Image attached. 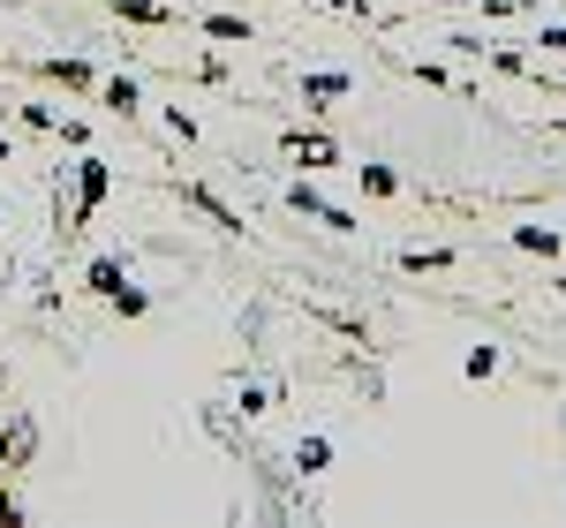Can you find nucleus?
Listing matches in <instances>:
<instances>
[{
	"mask_svg": "<svg viewBox=\"0 0 566 528\" xmlns=\"http://www.w3.org/2000/svg\"><path fill=\"white\" fill-rule=\"evenodd\" d=\"M287 204H295V212H310L317 226H333V234H355V212H340V204H325V197H317L310 181H295V189H287Z\"/></svg>",
	"mask_w": 566,
	"mask_h": 528,
	"instance_id": "obj_1",
	"label": "nucleus"
},
{
	"mask_svg": "<svg viewBox=\"0 0 566 528\" xmlns=\"http://www.w3.org/2000/svg\"><path fill=\"white\" fill-rule=\"evenodd\" d=\"M280 144H287V159H295V167H340V144H333V136H317V129H287L280 136Z\"/></svg>",
	"mask_w": 566,
	"mask_h": 528,
	"instance_id": "obj_2",
	"label": "nucleus"
},
{
	"mask_svg": "<svg viewBox=\"0 0 566 528\" xmlns=\"http://www.w3.org/2000/svg\"><path fill=\"white\" fill-rule=\"evenodd\" d=\"M106 181H114V175H106L98 159H84V167H76V212H69V220H76V226H84L91 212L106 204Z\"/></svg>",
	"mask_w": 566,
	"mask_h": 528,
	"instance_id": "obj_3",
	"label": "nucleus"
},
{
	"mask_svg": "<svg viewBox=\"0 0 566 528\" xmlns=\"http://www.w3.org/2000/svg\"><path fill=\"white\" fill-rule=\"evenodd\" d=\"M181 197H189L197 212H212V226H227V234H242V212H234V204H219V197H212V189H205V181H189Z\"/></svg>",
	"mask_w": 566,
	"mask_h": 528,
	"instance_id": "obj_4",
	"label": "nucleus"
},
{
	"mask_svg": "<svg viewBox=\"0 0 566 528\" xmlns=\"http://www.w3.org/2000/svg\"><path fill=\"white\" fill-rule=\"evenodd\" d=\"M303 98L333 106V98H348V76H340V68H317V76H303Z\"/></svg>",
	"mask_w": 566,
	"mask_h": 528,
	"instance_id": "obj_5",
	"label": "nucleus"
},
{
	"mask_svg": "<svg viewBox=\"0 0 566 528\" xmlns=\"http://www.w3.org/2000/svg\"><path fill=\"white\" fill-rule=\"evenodd\" d=\"M114 8H122V23H144V31H159V23H175V15H167L159 0H114Z\"/></svg>",
	"mask_w": 566,
	"mask_h": 528,
	"instance_id": "obj_6",
	"label": "nucleus"
},
{
	"mask_svg": "<svg viewBox=\"0 0 566 528\" xmlns=\"http://www.w3.org/2000/svg\"><path fill=\"white\" fill-rule=\"evenodd\" d=\"M45 76L69 84V91H91V61H45Z\"/></svg>",
	"mask_w": 566,
	"mask_h": 528,
	"instance_id": "obj_7",
	"label": "nucleus"
},
{
	"mask_svg": "<svg viewBox=\"0 0 566 528\" xmlns=\"http://www.w3.org/2000/svg\"><path fill=\"white\" fill-rule=\"evenodd\" d=\"M514 242H522L528 257H552V250H559V234H552V226H514Z\"/></svg>",
	"mask_w": 566,
	"mask_h": 528,
	"instance_id": "obj_8",
	"label": "nucleus"
},
{
	"mask_svg": "<svg viewBox=\"0 0 566 528\" xmlns=\"http://www.w3.org/2000/svg\"><path fill=\"white\" fill-rule=\"evenodd\" d=\"M325 461H333V445H325V439H303V445H295V468H303V476H317Z\"/></svg>",
	"mask_w": 566,
	"mask_h": 528,
	"instance_id": "obj_9",
	"label": "nucleus"
},
{
	"mask_svg": "<svg viewBox=\"0 0 566 528\" xmlns=\"http://www.w3.org/2000/svg\"><path fill=\"white\" fill-rule=\"evenodd\" d=\"M106 303L122 309V317H144V309H151V295H144V287H129V279H122V287H114V295H106Z\"/></svg>",
	"mask_w": 566,
	"mask_h": 528,
	"instance_id": "obj_10",
	"label": "nucleus"
},
{
	"mask_svg": "<svg viewBox=\"0 0 566 528\" xmlns=\"http://www.w3.org/2000/svg\"><path fill=\"white\" fill-rule=\"evenodd\" d=\"M205 31H212V39H227V45H234V39L250 45V23H242V15H205Z\"/></svg>",
	"mask_w": 566,
	"mask_h": 528,
	"instance_id": "obj_11",
	"label": "nucleus"
},
{
	"mask_svg": "<svg viewBox=\"0 0 566 528\" xmlns=\"http://www.w3.org/2000/svg\"><path fill=\"white\" fill-rule=\"evenodd\" d=\"M355 175H363V189H370V197H392V189H400V175H392V167H355Z\"/></svg>",
	"mask_w": 566,
	"mask_h": 528,
	"instance_id": "obj_12",
	"label": "nucleus"
},
{
	"mask_svg": "<svg viewBox=\"0 0 566 528\" xmlns=\"http://www.w3.org/2000/svg\"><path fill=\"white\" fill-rule=\"evenodd\" d=\"M400 264H408V272H446V264H453V250H408Z\"/></svg>",
	"mask_w": 566,
	"mask_h": 528,
	"instance_id": "obj_13",
	"label": "nucleus"
},
{
	"mask_svg": "<svg viewBox=\"0 0 566 528\" xmlns=\"http://www.w3.org/2000/svg\"><path fill=\"white\" fill-rule=\"evenodd\" d=\"M91 287H98V295H114V287H122V264H114V257H91Z\"/></svg>",
	"mask_w": 566,
	"mask_h": 528,
	"instance_id": "obj_14",
	"label": "nucleus"
},
{
	"mask_svg": "<svg viewBox=\"0 0 566 528\" xmlns=\"http://www.w3.org/2000/svg\"><path fill=\"white\" fill-rule=\"evenodd\" d=\"M106 106H114V114H136V84H129V76L106 84Z\"/></svg>",
	"mask_w": 566,
	"mask_h": 528,
	"instance_id": "obj_15",
	"label": "nucleus"
},
{
	"mask_svg": "<svg viewBox=\"0 0 566 528\" xmlns=\"http://www.w3.org/2000/svg\"><path fill=\"white\" fill-rule=\"evenodd\" d=\"M491 68H506V76H528V53H514V45H491Z\"/></svg>",
	"mask_w": 566,
	"mask_h": 528,
	"instance_id": "obj_16",
	"label": "nucleus"
},
{
	"mask_svg": "<svg viewBox=\"0 0 566 528\" xmlns=\"http://www.w3.org/2000/svg\"><path fill=\"white\" fill-rule=\"evenodd\" d=\"M499 370V348H469V378H491Z\"/></svg>",
	"mask_w": 566,
	"mask_h": 528,
	"instance_id": "obj_17",
	"label": "nucleus"
},
{
	"mask_svg": "<svg viewBox=\"0 0 566 528\" xmlns=\"http://www.w3.org/2000/svg\"><path fill=\"white\" fill-rule=\"evenodd\" d=\"M325 8H340V15H370V0H325Z\"/></svg>",
	"mask_w": 566,
	"mask_h": 528,
	"instance_id": "obj_18",
	"label": "nucleus"
},
{
	"mask_svg": "<svg viewBox=\"0 0 566 528\" xmlns=\"http://www.w3.org/2000/svg\"><path fill=\"white\" fill-rule=\"evenodd\" d=\"M536 45H559V53H566V31H544V39H536Z\"/></svg>",
	"mask_w": 566,
	"mask_h": 528,
	"instance_id": "obj_19",
	"label": "nucleus"
},
{
	"mask_svg": "<svg viewBox=\"0 0 566 528\" xmlns=\"http://www.w3.org/2000/svg\"><path fill=\"white\" fill-rule=\"evenodd\" d=\"M0 167H8V136H0Z\"/></svg>",
	"mask_w": 566,
	"mask_h": 528,
	"instance_id": "obj_20",
	"label": "nucleus"
},
{
	"mask_svg": "<svg viewBox=\"0 0 566 528\" xmlns=\"http://www.w3.org/2000/svg\"><path fill=\"white\" fill-rule=\"evenodd\" d=\"M0 226H8V220H0Z\"/></svg>",
	"mask_w": 566,
	"mask_h": 528,
	"instance_id": "obj_21",
	"label": "nucleus"
}]
</instances>
